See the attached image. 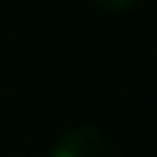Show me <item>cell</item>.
I'll return each mask as SVG.
<instances>
[{
    "instance_id": "obj_2",
    "label": "cell",
    "mask_w": 157,
    "mask_h": 157,
    "mask_svg": "<svg viewBox=\"0 0 157 157\" xmlns=\"http://www.w3.org/2000/svg\"><path fill=\"white\" fill-rule=\"evenodd\" d=\"M135 3H138V0H94V6L102 8V11H108V14H124V11H130Z\"/></svg>"
},
{
    "instance_id": "obj_1",
    "label": "cell",
    "mask_w": 157,
    "mask_h": 157,
    "mask_svg": "<svg viewBox=\"0 0 157 157\" xmlns=\"http://www.w3.org/2000/svg\"><path fill=\"white\" fill-rule=\"evenodd\" d=\"M50 157H113V141L99 127H75L55 141Z\"/></svg>"
}]
</instances>
